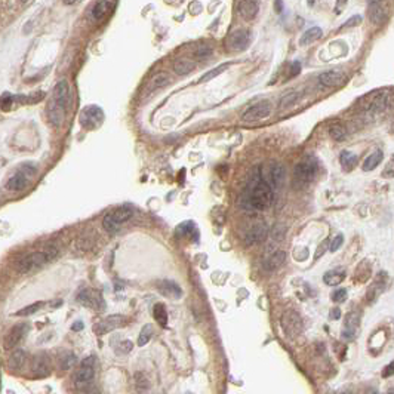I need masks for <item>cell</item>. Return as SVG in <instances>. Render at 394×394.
Segmentation results:
<instances>
[{
    "label": "cell",
    "instance_id": "40",
    "mask_svg": "<svg viewBox=\"0 0 394 394\" xmlns=\"http://www.w3.org/2000/svg\"><path fill=\"white\" fill-rule=\"evenodd\" d=\"M346 298H347V289H338L332 295V300L335 303H344V301H346Z\"/></svg>",
    "mask_w": 394,
    "mask_h": 394
},
{
    "label": "cell",
    "instance_id": "3",
    "mask_svg": "<svg viewBox=\"0 0 394 394\" xmlns=\"http://www.w3.org/2000/svg\"><path fill=\"white\" fill-rule=\"evenodd\" d=\"M58 254H60L58 248H55V246H47V248H44L40 252H33V254H28V255L22 257L21 260H18L15 263V270L18 273H22V274L31 273V271L40 268L42 265L54 261L58 257Z\"/></svg>",
    "mask_w": 394,
    "mask_h": 394
},
{
    "label": "cell",
    "instance_id": "51",
    "mask_svg": "<svg viewBox=\"0 0 394 394\" xmlns=\"http://www.w3.org/2000/svg\"><path fill=\"white\" fill-rule=\"evenodd\" d=\"M21 2H22V3H27V2H28V0H21Z\"/></svg>",
    "mask_w": 394,
    "mask_h": 394
},
{
    "label": "cell",
    "instance_id": "13",
    "mask_svg": "<svg viewBox=\"0 0 394 394\" xmlns=\"http://www.w3.org/2000/svg\"><path fill=\"white\" fill-rule=\"evenodd\" d=\"M122 325H125V317H123V316H119V314H114V316H110V317H107L106 320L100 322L98 325H95V326H93V330H95L98 335H104V333H107V332L114 330L116 328H119V326H122Z\"/></svg>",
    "mask_w": 394,
    "mask_h": 394
},
{
    "label": "cell",
    "instance_id": "8",
    "mask_svg": "<svg viewBox=\"0 0 394 394\" xmlns=\"http://www.w3.org/2000/svg\"><path fill=\"white\" fill-rule=\"evenodd\" d=\"M251 40H252L251 31L244 28H237L233 33H230V36L227 37V47L233 52L246 51L251 44Z\"/></svg>",
    "mask_w": 394,
    "mask_h": 394
},
{
    "label": "cell",
    "instance_id": "50",
    "mask_svg": "<svg viewBox=\"0 0 394 394\" xmlns=\"http://www.w3.org/2000/svg\"><path fill=\"white\" fill-rule=\"evenodd\" d=\"M368 3L369 5H378V3H381V0H368Z\"/></svg>",
    "mask_w": 394,
    "mask_h": 394
},
{
    "label": "cell",
    "instance_id": "45",
    "mask_svg": "<svg viewBox=\"0 0 394 394\" xmlns=\"http://www.w3.org/2000/svg\"><path fill=\"white\" fill-rule=\"evenodd\" d=\"M274 8H276V12L282 14V12H283V9H285L283 0H274Z\"/></svg>",
    "mask_w": 394,
    "mask_h": 394
},
{
    "label": "cell",
    "instance_id": "6",
    "mask_svg": "<svg viewBox=\"0 0 394 394\" xmlns=\"http://www.w3.org/2000/svg\"><path fill=\"white\" fill-rule=\"evenodd\" d=\"M104 122V111L98 106H88L80 113V125L88 131H95Z\"/></svg>",
    "mask_w": 394,
    "mask_h": 394
},
{
    "label": "cell",
    "instance_id": "19",
    "mask_svg": "<svg viewBox=\"0 0 394 394\" xmlns=\"http://www.w3.org/2000/svg\"><path fill=\"white\" fill-rule=\"evenodd\" d=\"M317 80H319L320 86L330 88V86H336L338 83H341L342 74L336 70H328V71H323L322 74H319Z\"/></svg>",
    "mask_w": 394,
    "mask_h": 394
},
{
    "label": "cell",
    "instance_id": "25",
    "mask_svg": "<svg viewBox=\"0 0 394 394\" xmlns=\"http://www.w3.org/2000/svg\"><path fill=\"white\" fill-rule=\"evenodd\" d=\"M171 83V76L168 73H159L156 74L150 82H149V90H157V89H162L165 86H168Z\"/></svg>",
    "mask_w": 394,
    "mask_h": 394
},
{
    "label": "cell",
    "instance_id": "33",
    "mask_svg": "<svg viewBox=\"0 0 394 394\" xmlns=\"http://www.w3.org/2000/svg\"><path fill=\"white\" fill-rule=\"evenodd\" d=\"M153 314H154V319L157 323H160L162 326H166L168 323V313H166V308L163 304H156L154 308H153Z\"/></svg>",
    "mask_w": 394,
    "mask_h": 394
},
{
    "label": "cell",
    "instance_id": "18",
    "mask_svg": "<svg viewBox=\"0 0 394 394\" xmlns=\"http://www.w3.org/2000/svg\"><path fill=\"white\" fill-rule=\"evenodd\" d=\"M265 237H267V225L265 224H258V225L252 227L248 231L244 240H246V244H255V243L264 241Z\"/></svg>",
    "mask_w": 394,
    "mask_h": 394
},
{
    "label": "cell",
    "instance_id": "52",
    "mask_svg": "<svg viewBox=\"0 0 394 394\" xmlns=\"http://www.w3.org/2000/svg\"><path fill=\"white\" fill-rule=\"evenodd\" d=\"M388 394H393V393H388Z\"/></svg>",
    "mask_w": 394,
    "mask_h": 394
},
{
    "label": "cell",
    "instance_id": "30",
    "mask_svg": "<svg viewBox=\"0 0 394 394\" xmlns=\"http://www.w3.org/2000/svg\"><path fill=\"white\" fill-rule=\"evenodd\" d=\"M228 67H230V63H224V64H219L218 67H214L212 70L206 71V73L199 79V83H208V82L214 80L215 77H218L219 74H222Z\"/></svg>",
    "mask_w": 394,
    "mask_h": 394
},
{
    "label": "cell",
    "instance_id": "28",
    "mask_svg": "<svg viewBox=\"0 0 394 394\" xmlns=\"http://www.w3.org/2000/svg\"><path fill=\"white\" fill-rule=\"evenodd\" d=\"M285 260H286V254H285L283 251H277V252H274V254L265 261L264 267H265V270H268V271L276 270V268H279V267L285 263Z\"/></svg>",
    "mask_w": 394,
    "mask_h": 394
},
{
    "label": "cell",
    "instance_id": "1",
    "mask_svg": "<svg viewBox=\"0 0 394 394\" xmlns=\"http://www.w3.org/2000/svg\"><path fill=\"white\" fill-rule=\"evenodd\" d=\"M274 193L268 182L261 176L260 169L255 176L249 181L248 187L244 188L243 194V205L254 211H265L273 205Z\"/></svg>",
    "mask_w": 394,
    "mask_h": 394
},
{
    "label": "cell",
    "instance_id": "27",
    "mask_svg": "<svg viewBox=\"0 0 394 394\" xmlns=\"http://www.w3.org/2000/svg\"><path fill=\"white\" fill-rule=\"evenodd\" d=\"M344 279H346V271L344 270H330L323 276V282L329 286H336Z\"/></svg>",
    "mask_w": 394,
    "mask_h": 394
},
{
    "label": "cell",
    "instance_id": "39",
    "mask_svg": "<svg viewBox=\"0 0 394 394\" xmlns=\"http://www.w3.org/2000/svg\"><path fill=\"white\" fill-rule=\"evenodd\" d=\"M14 103H15V95L6 93V95H3L2 100H0V109H2V110H9Z\"/></svg>",
    "mask_w": 394,
    "mask_h": 394
},
{
    "label": "cell",
    "instance_id": "4",
    "mask_svg": "<svg viewBox=\"0 0 394 394\" xmlns=\"http://www.w3.org/2000/svg\"><path fill=\"white\" fill-rule=\"evenodd\" d=\"M316 174H317V163L313 157H307L301 160L293 169V176H292L293 188H297V190L306 188L308 184L313 182Z\"/></svg>",
    "mask_w": 394,
    "mask_h": 394
},
{
    "label": "cell",
    "instance_id": "10",
    "mask_svg": "<svg viewBox=\"0 0 394 394\" xmlns=\"http://www.w3.org/2000/svg\"><path fill=\"white\" fill-rule=\"evenodd\" d=\"M36 172V169L33 166H22L21 171H18L14 176H11L6 182V188L9 191H21L28 185V178Z\"/></svg>",
    "mask_w": 394,
    "mask_h": 394
},
{
    "label": "cell",
    "instance_id": "34",
    "mask_svg": "<svg viewBox=\"0 0 394 394\" xmlns=\"http://www.w3.org/2000/svg\"><path fill=\"white\" fill-rule=\"evenodd\" d=\"M77 301L80 304L86 306V307H95V303H96V300L93 298V295H92L90 290H82L77 295Z\"/></svg>",
    "mask_w": 394,
    "mask_h": 394
},
{
    "label": "cell",
    "instance_id": "20",
    "mask_svg": "<svg viewBox=\"0 0 394 394\" xmlns=\"http://www.w3.org/2000/svg\"><path fill=\"white\" fill-rule=\"evenodd\" d=\"M196 68V63L190 58H178L174 63V71L178 76H187Z\"/></svg>",
    "mask_w": 394,
    "mask_h": 394
},
{
    "label": "cell",
    "instance_id": "42",
    "mask_svg": "<svg viewBox=\"0 0 394 394\" xmlns=\"http://www.w3.org/2000/svg\"><path fill=\"white\" fill-rule=\"evenodd\" d=\"M362 22V17L360 15H354V17H351L346 24H344L341 28H347V27H356V25H359Z\"/></svg>",
    "mask_w": 394,
    "mask_h": 394
},
{
    "label": "cell",
    "instance_id": "44",
    "mask_svg": "<svg viewBox=\"0 0 394 394\" xmlns=\"http://www.w3.org/2000/svg\"><path fill=\"white\" fill-rule=\"evenodd\" d=\"M120 347H122V351L123 353H129L132 350V347H133V344L131 341H125V342L120 344Z\"/></svg>",
    "mask_w": 394,
    "mask_h": 394
},
{
    "label": "cell",
    "instance_id": "35",
    "mask_svg": "<svg viewBox=\"0 0 394 394\" xmlns=\"http://www.w3.org/2000/svg\"><path fill=\"white\" fill-rule=\"evenodd\" d=\"M152 335H153V328L150 325H147L142 328L139 336H138V347H144L147 342L152 339Z\"/></svg>",
    "mask_w": 394,
    "mask_h": 394
},
{
    "label": "cell",
    "instance_id": "46",
    "mask_svg": "<svg viewBox=\"0 0 394 394\" xmlns=\"http://www.w3.org/2000/svg\"><path fill=\"white\" fill-rule=\"evenodd\" d=\"M339 317H341V310H339V308H332V310H330V319L338 320Z\"/></svg>",
    "mask_w": 394,
    "mask_h": 394
},
{
    "label": "cell",
    "instance_id": "49",
    "mask_svg": "<svg viewBox=\"0 0 394 394\" xmlns=\"http://www.w3.org/2000/svg\"><path fill=\"white\" fill-rule=\"evenodd\" d=\"M76 2H77V0H63V3H64V5H68V6H70V5H74Z\"/></svg>",
    "mask_w": 394,
    "mask_h": 394
},
{
    "label": "cell",
    "instance_id": "48",
    "mask_svg": "<svg viewBox=\"0 0 394 394\" xmlns=\"http://www.w3.org/2000/svg\"><path fill=\"white\" fill-rule=\"evenodd\" d=\"M83 326H85V325H83L82 322H74V325L71 326V329H73V330H82Z\"/></svg>",
    "mask_w": 394,
    "mask_h": 394
},
{
    "label": "cell",
    "instance_id": "5",
    "mask_svg": "<svg viewBox=\"0 0 394 394\" xmlns=\"http://www.w3.org/2000/svg\"><path fill=\"white\" fill-rule=\"evenodd\" d=\"M133 217V209L131 206H119L109 212L103 219V227L109 233H116L122 224L128 222Z\"/></svg>",
    "mask_w": 394,
    "mask_h": 394
},
{
    "label": "cell",
    "instance_id": "53",
    "mask_svg": "<svg viewBox=\"0 0 394 394\" xmlns=\"http://www.w3.org/2000/svg\"><path fill=\"white\" fill-rule=\"evenodd\" d=\"M371 394H375V393H371Z\"/></svg>",
    "mask_w": 394,
    "mask_h": 394
},
{
    "label": "cell",
    "instance_id": "9",
    "mask_svg": "<svg viewBox=\"0 0 394 394\" xmlns=\"http://www.w3.org/2000/svg\"><path fill=\"white\" fill-rule=\"evenodd\" d=\"M30 330V325L22 322V323H17L15 326H12L9 329V332L6 333L5 336V341H3V349L5 350H12L15 349L18 344L22 341V338H25V335L28 333Z\"/></svg>",
    "mask_w": 394,
    "mask_h": 394
},
{
    "label": "cell",
    "instance_id": "12",
    "mask_svg": "<svg viewBox=\"0 0 394 394\" xmlns=\"http://www.w3.org/2000/svg\"><path fill=\"white\" fill-rule=\"evenodd\" d=\"M260 14L258 0H241L239 3V15L244 21H254Z\"/></svg>",
    "mask_w": 394,
    "mask_h": 394
},
{
    "label": "cell",
    "instance_id": "7",
    "mask_svg": "<svg viewBox=\"0 0 394 394\" xmlns=\"http://www.w3.org/2000/svg\"><path fill=\"white\" fill-rule=\"evenodd\" d=\"M271 111H273V107H271L270 101L264 100V101H260V103L251 106L248 110H246L241 114V120L246 122V123L260 122V120H264V119L270 117Z\"/></svg>",
    "mask_w": 394,
    "mask_h": 394
},
{
    "label": "cell",
    "instance_id": "47",
    "mask_svg": "<svg viewBox=\"0 0 394 394\" xmlns=\"http://www.w3.org/2000/svg\"><path fill=\"white\" fill-rule=\"evenodd\" d=\"M391 373H393V363H390V365L385 368V372H382V376L387 378V376H390Z\"/></svg>",
    "mask_w": 394,
    "mask_h": 394
},
{
    "label": "cell",
    "instance_id": "2",
    "mask_svg": "<svg viewBox=\"0 0 394 394\" xmlns=\"http://www.w3.org/2000/svg\"><path fill=\"white\" fill-rule=\"evenodd\" d=\"M71 101L70 86L67 80H60L52 92V98L47 106V119L54 126H61L66 117V111Z\"/></svg>",
    "mask_w": 394,
    "mask_h": 394
},
{
    "label": "cell",
    "instance_id": "22",
    "mask_svg": "<svg viewBox=\"0 0 394 394\" xmlns=\"http://www.w3.org/2000/svg\"><path fill=\"white\" fill-rule=\"evenodd\" d=\"M163 295L166 297H171V298H179L182 292L181 289L178 287V285H175L174 282H169V280H162L159 282V287H157Z\"/></svg>",
    "mask_w": 394,
    "mask_h": 394
},
{
    "label": "cell",
    "instance_id": "43",
    "mask_svg": "<svg viewBox=\"0 0 394 394\" xmlns=\"http://www.w3.org/2000/svg\"><path fill=\"white\" fill-rule=\"evenodd\" d=\"M347 3H349V0H336L335 8H333V12H335L336 15L342 14V11H344V8L347 6Z\"/></svg>",
    "mask_w": 394,
    "mask_h": 394
},
{
    "label": "cell",
    "instance_id": "15",
    "mask_svg": "<svg viewBox=\"0 0 394 394\" xmlns=\"http://www.w3.org/2000/svg\"><path fill=\"white\" fill-rule=\"evenodd\" d=\"M33 375L36 378H44L49 375V371H51V366H49V357L46 354H39L34 357L33 360V366H31Z\"/></svg>",
    "mask_w": 394,
    "mask_h": 394
},
{
    "label": "cell",
    "instance_id": "24",
    "mask_svg": "<svg viewBox=\"0 0 394 394\" xmlns=\"http://www.w3.org/2000/svg\"><path fill=\"white\" fill-rule=\"evenodd\" d=\"M322 34H323V31H322L320 27H311V28H308V30L301 36V39H300V44H301V46L311 44V43H314L316 40H319V39L322 37Z\"/></svg>",
    "mask_w": 394,
    "mask_h": 394
},
{
    "label": "cell",
    "instance_id": "16",
    "mask_svg": "<svg viewBox=\"0 0 394 394\" xmlns=\"http://www.w3.org/2000/svg\"><path fill=\"white\" fill-rule=\"evenodd\" d=\"M285 317L286 319H289V322L287 320H285V319H282V326H283V329H285V332L289 335H295V333H298L300 332V329H301V319H300V316L295 313V311H287L286 314H285Z\"/></svg>",
    "mask_w": 394,
    "mask_h": 394
},
{
    "label": "cell",
    "instance_id": "11",
    "mask_svg": "<svg viewBox=\"0 0 394 394\" xmlns=\"http://www.w3.org/2000/svg\"><path fill=\"white\" fill-rule=\"evenodd\" d=\"M93 365H95V357L93 356H89V357L83 359V362L80 365V369L77 371L76 378H74L76 387H79V388L86 387L93 379V375H95Z\"/></svg>",
    "mask_w": 394,
    "mask_h": 394
},
{
    "label": "cell",
    "instance_id": "21",
    "mask_svg": "<svg viewBox=\"0 0 394 394\" xmlns=\"http://www.w3.org/2000/svg\"><path fill=\"white\" fill-rule=\"evenodd\" d=\"M25 360H27V354L24 350H15L9 359H8V368L11 371H21L25 365Z\"/></svg>",
    "mask_w": 394,
    "mask_h": 394
},
{
    "label": "cell",
    "instance_id": "37",
    "mask_svg": "<svg viewBox=\"0 0 394 394\" xmlns=\"http://www.w3.org/2000/svg\"><path fill=\"white\" fill-rule=\"evenodd\" d=\"M76 356L73 354V353H66L63 357H61V368L64 369V371H68V369H71L74 365H76Z\"/></svg>",
    "mask_w": 394,
    "mask_h": 394
},
{
    "label": "cell",
    "instance_id": "36",
    "mask_svg": "<svg viewBox=\"0 0 394 394\" xmlns=\"http://www.w3.org/2000/svg\"><path fill=\"white\" fill-rule=\"evenodd\" d=\"M43 306H44V304H43L42 301H39V303H34V304H31V306H27V307L21 308V310H20V311H17L15 314H17V316H30V314H33V313L39 311V310H40Z\"/></svg>",
    "mask_w": 394,
    "mask_h": 394
},
{
    "label": "cell",
    "instance_id": "17",
    "mask_svg": "<svg viewBox=\"0 0 394 394\" xmlns=\"http://www.w3.org/2000/svg\"><path fill=\"white\" fill-rule=\"evenodd\" d=\"M111 6H113L111 5V0H98V2L93 5L92 11H90L92 20L96 21V22L103 21L107 17V14L111 11Z\"/></svg>",
    "mask_w": 394,
    "mask_h": 394
},
{
    "label": "cell",
    "instance_id": "29",
    "mask_svg": "<svg viewBox=\"0 0 394 394\" xmlns=\"http://www.w3.org/2000/svg\"><path fill=\"white\" fill-rule=\"evenodd\" d=\"M328 132H329V136H330L333 141H336V142H341L344 138H346V135H347L346 128H344V125H341L339 122H335V123L329 125Z\"/></svg>",
    "mask_w": 394,
    "mask_h": 394
},
{
    "label": "cell",
    "instance_id": "31",
    "mask_svg": "<svg viewBox=\"0 0 394 394\" xmlns=\"http://www.w3.org/2000/svg\"><path fill=\"white\" fill-rule=\"evenodd\" d=\"M369 18L375 24L382 22V20L385 18V11L381 6V3H378V5H369Z\"/></svg>",
    "mask_w": 394,
    "mask_h": 394
},
{
    "label": "cell",
    "instance_id": "41",
    "mask_svg": "<svg viewBox=\"0 0 394 394\" xmlns=\"http://www.w3.org/2000/svg\"><path fill=\"white\" fill-rule=\"evenodd\" d=\"M342 241H344V236H342V234L335 236V237L332 239V241H330V252H336V251L341 248Z\"/></svg>",
    "mask_w": 394,
    "mask_h": 394
},
{
    "label": "cell",
    "instance_id": "38",
    "mask_svg": "<svg viewBox=\"0 0 394 394\" xmlns=\"http://www.w3.org/2000/svg\"><path fill=\"white\" fill-rule=\"evenodd\" d=\"M196 57L199 58V60H205V58H208V57H211L212 55V49L209 47V46H205V44H202V46H199L196 49Z\"/></svg>",
    "mask_w": 394,
    "mask_h": 394
},
{
    "label": "cell",
    "instance_id": "26",
    "mask_svg": "<svg viewBox=\"0 0 394 394\" xmlns=\"http://www.w3.org/2000/svg\"><path fill=\"white\" fill-rule=\"evenodd\" d=\"M339 163L344 168V171H351L357 165V156L351 152L344 150L339 154Z\"/></svg>",
    "mask_w": 394,
    "mask_h": 394
},
{
    "label": "cell",
    "instance_id": "14",
    "mask_svg": "<svg viewBox=\"0 0 394 394\" xmlns=\"http://www.w3.org/2000/svg\"><path fill=\"white\" fill-rule=\"evenodd\" d=\"M263 176V175H261ZM264 178V176H263ZM268 185L274 190V188H279L283 181H285V168L280 165V163H273L270 168H268V172H267V178H264Z\"/></svg>",
    "mask_w": 394,
    "mask_h": 394
},
{
    "label": "cell",
    "instance_id": "23",
    "mask_svg": "<svg viewBox=\"0 0 394 394\" xmlns=\"http://www.w3.org/2000/svg\"><path fill=\"white\" fill-rule=\"evenodd\" d=\"M382 159H384V152H382V150H375V152H373L372 154H369L368 159L363 162L362 169H363L365 172L373 171V169L382 162Z\"/></svg>",
    "mask_w": 394,
    "mask_h": 394
},
{
    "label": "cell",
    "instance_id": "32",
    "mask_svg": "<svg viewBox=\"0 0 394 394\" xmlns=\"http://www.w3.org/2000/svg\"><path fill=\"white\" fill-rule=\"evenodd\" d=\"M298 100H300V93H298V92H290V93L287 92V93L282 98V100H280V103H279L280 110H286V109L295 106Z\"/></svg>",
    "mask_w": 394,
    "mask_h": 394
}]
</instances>
